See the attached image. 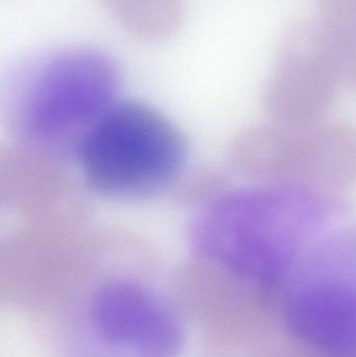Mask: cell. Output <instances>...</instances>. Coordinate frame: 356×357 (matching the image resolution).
<instances>
[{
	"label": "cell",
	"mask_w": 356,
	"mask_h": 357,
	"mask_svg": "<svg viewBox=\"0 0 356 357\" xmlns=\"http://www.w3.org/2000/svg\"><path fill=\"white\" fill-rule=\"evenodd\" d=\"M84 325L100 357H179L181 321L150 287L132 279H113L88 298Z\"/></svg>",
	"instance_id": "cell-5"
},
{
	"label": "cell",
	"mask_w": 356,
	"mask_h": 357,
	"mask_svg": "<svg viewBox=\"0 0 356 357\" xmlns=\"http://www.w3.org/2000/svg\"><path fill=\"white\" fill-rule=\"evenodd\" d=\"M132 37L146 43L167 41L183 24V0H98Z\"/></svg>",
	"instance_id": "cell-9"
},
{
	"label": "cell",
	"mask_w": 356,
	"mask_h": 357,
	"mask_svg": "<svg viewBox=\"0 0 356 357\" xmlns=\"http://www.w3.org/2000/svg\"><path fill=\"white\" fill-rule=\"evenodd\" d=\"M311 161L309 187L336 193L356 183V127L322 121L309 128Z\"/></svg>",
	"instance_id": "cell-7"
},
{
	"label": "cell",
	"mask_w": 356,
	"mask_h": 357,
	"mask_svg": "<svg viewBox=\"0 0 356 357\" xmlns=\"http://www.w3.org/2000/svg\"><path fill=\"white\" fill-rule=\"evenodd\" d=\"M77 159L96 192L121 201H142L176 182L187 159V144L156 109L117 100L92 130Z\"/></svg>",
	"instance_id": "cell-4"
},
{
	"label": "cell",
	"mask_w": 356,
	"mask_h": 357,
	"mask_svg": "<svg viewBox=\"0 0 356 357\" xmlns=\"http://www.w3.org/2000/svg\"><path fill=\"white\" fill-rule=\"evenodd\" d=\"M316 21L339 87L356 92V0H317Z\"/></svg>",
	"instance_id": "cell-8"
},
{
	"label": "cell",
	"mask_w": 356,
	"mask_h": 357,
	"mask_svg": "<svg viewBox=\"0 0 356 357\" xmlns=\"http://www.w3.org/2000/svg\"><path fill=\"white\" fill-rule=\"evenodd\" d=\"M345 211L336 193L271 185L226 189L203 204L188 239L201 261L277 291L301 254Z\"/></svg>",
	"instance_id": "cell-1"
},
{
	"label": "cell",
	"mask_w": 356,
	"mask_h": 357,
	"mask_svg": "<svg viewBox=\"0 0 356 357\" xmlns=\"http://www.w3.org/2000/svg\"><path fill=\"white\" fill-rule=\"evenodd\" d=\"M338 88L316 19L291 24L280 40L277 64L263 90V108L271 123L291 129L322 123Z\"/></svg>",
	"instance_id": "cell-6"
},
{
	"label": "cell",
	"mask_w": 356,
	"mask_h": 357,
	"mask_svg": "<svg viewBox=\"0 0 356 357\" xmlns=\"http://www.w3.org/2000/svg\"><path fill=\"white\" fill-rule=\"evenodd\" d=\"M278 326L321 357H356V227L324 233L276 296Z\"/></svg>",
	"instance_id": "cell-3"
},
{
	"label": "cell",
	"mask_w": 356,
	"mask_h": 357,
	"mask_svg": "<svg viewBox=\"0 0 356 357\" xmlns=\"http://www.w3.org/2000/svg\"><path fill=\"white\" fill-rule=\"evenodd\" d=\"M119 70L107 52L86 45L29 56L8 75L3 110L25 150L77 158L98 121L117 102Z\"/></svg>",
	"instance_id": "cell-2"
}]
</instances>
